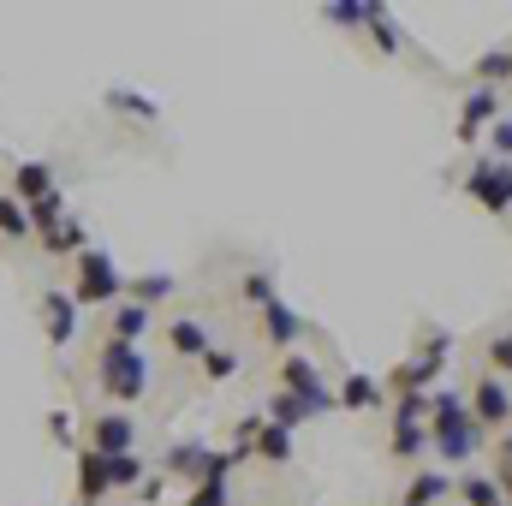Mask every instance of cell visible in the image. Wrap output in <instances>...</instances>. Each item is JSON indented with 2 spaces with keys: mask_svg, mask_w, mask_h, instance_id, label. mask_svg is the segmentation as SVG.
<instances>
[{
  "mask_svg": "<svg viewBox=\"0 0 512 506\" xmlns=\"http://www.w3.org/2000/svg\"><path fill=\"white\" fill-rule=\"evenodd\" d=\"M167 346H173L179 358H197V364H203V352H209V328H203L197 316H173V322H167Z\"/></svg>",
  "mask_w": 512,
  "mask_h": 506,
  "instance_id": "obj_14",
  "label": "cell"
},
{
  "mask_svg": "<svg viewBox=\"0 0 512 506\" xmlns=\"http://www.w3.org/2000/svg\"><path fill=\"white\" fill-rule=\"evenodd\" d=\"M453 495L465 506H507V495H501L495 477H465V483H453Z\"/></svg>",
  "mask_w": 512,
  "mask_h": 506,
  "instance_id": "obj_21",
  "label": "cell"
},
{
  "mask_svg": "<svg viewBox=\"0 0 512 506\" xmlns=\"http://www.w3.org/2000/svg\"><path fill=\"white\" fill-rule=\"evenodd\" d=\"M447 495H453V477H447V471H417V477L405 483L399 506H441Z\"/></svg>",
  "mask_w": 512,
  "mask_h": 506,
  "instance_id": "obj_15",
  "label": "cell"
},
{
  "mask_svg": "<svg viewBox=\"0 0 512 506\" xmlns=\"http://www.w3.org/2000/svg\"><path fill=\"white\" fill-rule=\"evenodd\" d=\"M203 376H209V381H233V376H239V352L209 346V352H203Z\"/></svg>",
  "mask_w": 512,
  "mask_h": 506,
  "instance_id": "obj_28",
  "label": "cell"
},
{
  "mask_svg": "<svg viewBox=\"0 0 512 506\" xmlns=\"http://www.w3.org/2000/svg\"><path fill=\"white\" fill-rule=\"evenodd\" d=\"M340 405H346V411H382V381L352 370V376L340 381Z\"/></svg>",
  "mask_w": 512,
  "mask_h": 506,
  "instance_id": "obj_17",
  "label": "cell"
},
{
  "mask_svg": "<svg viewBox=\"0 0 512 506\" xmlns=\"http://www.w3.org/2000/svg\"><path fill=\"white\" fill-rule=\"evenodd\" d=\"M489 364H495V376H512V328L489 340Z\"/></svg>",
  "mask_w": 512,
  "mask_h": 506,
  "instance_id": "obj_36",
  "label": "cell"
},
{
  "mask_svg": "<svg viewBox=\"0 0 512 506\" xmlns=\"http://www.w3.org/2000/svg\"><path fill=\"white\" fill-rule=\"evenodd\" d=\"M60 215H66V197H60V191H48L42 203H30V227H36V233H60V227H66Z\"/></svg>",
  "mask_w": 512,
  "mask_h": 506,
  "instance_id": "obj_24",
  "label": "cell"
},
{
  "mask_svg": "<svg viewBox=\"0 0 512 506\" xmlns=\"http://www.w3.org/2000/svg\"><path fill=\"white\" fill-rule=\"evenodd\" d=\"M131 298L149 310V304H161V298H173V274H143V280H131Z\"/></svg>",
  "mask_w": 512,
  "mask_h": 506,
  "instance_id": "obj_27",
  "label": "cell"
},
{
  "mask_svg": "<svg viewBox=\"0 0 512 506\" xmlns=\"http://www.w3.org/2000/svg\"><path fill=\"white\" fill-rule=\"evenodd\" d=\"M256 459H262V465H292V429L262 423V435H256Z\"/></svg>",
  "mask_w": 512,
  "mask_h": 506,
  "instance_id": "obj_19",
  "label": "cell"
},
{
  "mask_svg": "<svg viewBox=\"0 0 512 506\" xmlns=\"http://www.w3.org/2000/svg\"><path fill=\"white\" fill-rule=\"evenodd\" d=\"M149 322H155V310H143L137 298H126V304H114V334H108V340H126V346H137V340L149 334Z\"/></svg>",
  "mask_w": 512,
  "mask_h": 506,
  "instance_id": "obj_16",
  "label": "cell"
},
{
  "mask_svg": "<svg viewBox=\"0 0 512 506\" xmlns=\"http://www.w3.org/2000/svg\"><path fill=\"white\" fill-rule=\"evenodd\" d=\"M429 447H435L447 465H465V459H477V447H483V429H477V417H471V399H459L453 387H435V393H429Z\"/></svg>",
  "mask_w": 512,
  "mask_h": 506,
  "instance_id": "obj_1",
  "label": "cell"
},
{
  "mask_svg": "<svg viewBox=\"0 0 512 506\" xmlns=\"http://www.w3.org/2000/svg\"><path fill=\"white\" fill-rule=\"evenodd\" d=\"M280 387H286V393H298V399L310 405V417H322V411H334V405H340V393H328L322 370H316L304 352H292V358L280 364Z\"/></svg>",
  "mask_w": 512,
  "mask_h": 506,
  "instance_id": "obj_6",
  "label": "cell"
},
{
  "mask_svg": "<svg viewBox=\"0 0 512 506\" xmlns=\"http://www.w3.org/2000/svg\"><path fill=\"white\" fill-rule=\"evenodd\" d=\"M256 316H262V334H268V346H280V352H286V346L304 334V316H298L292 304H280V298H274V304H262Z\"/></svg>",
  "mask_w": 512,
  "mask_h": 506,
  "instance_id": "obj_13",
  "label": "cell"
},
{
  "mask_svg": "<svg viewBox=\"0 0 512 506\" xmlns=\"http://www.w3.org/2000/svg\"><path fill=\"white\" fill-rule=\"evenodd\" d=\"M131 441H137V429H131L126 411H102V417L90 423V447H96V453H108V459L131 453Z\"/></svg>",
  "mask_w": 512,
  "mask_h": 506,
  "instance_id": "obj_10",
  "label": "cell"
},
{
  "mask_svg": "<svg viewBox=\"0 0 512 506\" xmlns=\"http://www.w3.org/2000/svg\"><path fill=\"white\" fill-rule=\"evenodd\" d=\"M108 477H114V489H143V459H137V453L108 459Z\"/></svg>",
  "mask_w": 512,
  "mask_h": 506,
  "instance_id": "obj_30",
  "label": "cell"
},
{
  "mask_svg": "<svg viewBox=\"0 0 512 506\" xmlns=\"http://www.w3.org/2000/svg\"><path fill=\"white\" fill-rule=\"evenodd\" d=\"M495 120H501V96L477 84V90L465 96V108H459V143H477L483 131H495Z\"/></svg>",
  "mask_w": 512,
  "mask_h": 506,
  "instance_id": "obj_9",
  "label": "cell"
},
{
  "mask_svg": "<svg viewBox=\"0 0 512 506\" xmlns=\"http://www.w3.org/2000/svg\"><path fill=\"white\" fill-rule=\"evenodd\" d=\"M126 292H131V280L114 268V256L108 251H84L78 262H72V304L84 310V304H126Z\"/></svg>",
  "mask_w": 512,
  "mask_h": 506,
  "instance_id": "obj_3",
  "label": "cell"
},
{
  "mask_svg": "<svg viewBox=\"0 0 512 506\" xmlns=\"http://www.w3.org/2000/svg\"><path fill=\"white\" fill-rule=\"evenodd\" d=\"M268 423H274V429H298V423H310V405H304L298 393L280 387V393L268 399Z\"/></svg>",
  "mask_w": 512,
  "mask_h": 506,
  "instance_id": "obj_18",
  "label": "cell"
},
{
  "mask_svg": "<svg viewBox=\"0 0 512 506\" xmlns=\"http://www.w3.org/2000/svg\"><path fill=\"white\" fill-rule=\"evenodd\" d=\"M42 334H48V346H72L78 340V304H72V292H42Z\"/></svg>",
  "mask_w": 512,
  "mask_h": 506,
  "instance_id": "obj_8",
  "label": "cell"
},
{
  "mask_svg": "<svg viewBox=\"0 0 512 506\" xmlns=\"http://www.w3.org/2000/svg\"><path fill=\"white\" fill-rule=\"evenodd\" d=\"M42 251H48V256H84L90 245H84V227H78V221H66L60 233H42Z\"/></svg>",
  "mask_w": 512,
  "mask_h": 506,
  "instance_id": "obj_25",
  "label": "cell"
},
{
  "mask_svg": "<svg viewBox=\"0 0 512 506\" xmlns=\"http://www.w3.org/2000/svg\"><path fill=\"white\" fill-rule=\"evenodd\" d=\"M370 36H376V48H382V54H399V48H405V36L393 30V18H387V12L370 18Z\"/></svg>",
  "mask_w": 512,
  "mask_h": 506,
  "instance_id": "obj_34",
  "label": "cell"
},
{
  "mask_svg": "<svg viewBox=\"0 0 512 506\" xmlns=\"http://www.w3.org/2000/svg\"><path fill=\"white\" fill-rule=\"evenodd\" d=\"M209 459H215V453H209L203 441H185V447H173V453H167V471H185V477H197V483H203V477H209Z\"/></svg>",
  "mask_w": 512,
  "mask_h": 506,
  "instance_id": "obj_20",
  "label": "cell"
},
{
  "mask_svg": "<svg viewBox=\"0 0 512 506\" xmlns=\"http://www.w3.org/2000/svg\"><path fill=\"white\" fill-rule=\"evenodd\" d=\"M108 108H114V114H131V120H143V126H155V120H161V108H155V102H143L137 90H108Z\"/></svg>",
  "mask_w": 512,
  "mask_h": 506,
  "instance_id": "obj_23",
  "label": "cell"
},
{
  "mask_svg": "<svg viewBox=\"0 0 512 506\" xmlns=\"http://www.w3.org/2000/svg\"><path fill=\"white\" fill-rule=\"evenodd\" d=\"M96 381H102L108 399L131 405V399H143V387H149V358H143L137 346H126V340H102V352H96Z\"/></svg>",
  "mask_w": 512,
  "mask_h": 506,
  "instance_id": "obj_2",
  "label": "cell"
},
{
  "mask_svg": "<svg viewBox=\"0 0 512 506\" xmlns=\"http://www.w3.org/2000/svg\"><path fill=\"white\" fill-rule=\"evenodd\" d=\"M239 292H245V298H251L256 310H262V304H274V280H268V274H262V268H251V274H245V280H239Z\"/></svg>",
  "mask_w": 512,
  "mask_h": 506,
  "instance_id": "obj_33",
  "label": "cell"
},
{
  "mask_svg": "<svg viewBox=\"0 0 512 506\" xmlns=\"http://www.w3.org/2000/svg\"><path fill=\"white\" fill-rule=\"evenodd\" d=\"M393 423H429V393H399Z\"/></svg>",
  "mask_w": 512,
  "mask_h": 506,
  "instance_id": "obj_32",
  "label": "cell"
},
{
  "mask_svg": "<svg viewBox=\"0 0 512 506\" xmlns=\"http://www.w3.org/2000/svg\"><path fill=\"white\" fill-rule=\"evenodd\" d=\"M489 149H495V161H512V114H501V120H495V131H489Z\"/></svg>",
  "mask_w": 512,
  "mask_h": 506,
  "instance_id": "obj_37",
  "label": "cell"
},
{
  "mask_svg": "<svg viewBox=\"0 0 512 506\" xmlns=\"http://www.w3.org/2000/svg\"><path fill=\"white\" fill-rule=\"evenodd\" d=\"M185 506H227V483H215V477H209V483H197Z\"/></svg>",
  "mask_w": 512,
  "mask_h": 506,
  "instance_id": "obj_38",
  "label": "cell"
},
{
  "mask_svg": "<svg viewBox=\"0 0 512 506\" xmlns=\"http://www.w3.org/2000/svg\"><path fill=\"white\" fill-rule=\"evenodd\" d=\"M477 78H483V90H495L501 78H512V54L507 48H501V54H483V60H477Z\"/></svg>",
  "mask_w": 512,
  "mask_h": 506,
  "instance_id": "obj_31",
  "label": "cell"
},
{
  "mask_svg": "<svg viewBox=\"0 0 512 506\" xmlns=\"http://www.w3.org/2000/svg\"><path fill=\"white\" fill-rule=\"evenodd\" d=\"M24 233H36V227H30V209L6 191V197H0V239H24Z\"/></svg>",
  "mask_w": 512,
  "mask_h": 506,
  "instance_id": "obj_26",
  "label": "cell"
},
{
  "mask_svg": "<svg viewBox=\"0 0 512 506\" xmlns=\"http://www.w3.org/2000/svg\"><path fill=\"white\" fill-rule=\"evenodd\" d=\"M48 191H54V167H48V161H18V167H12V197H18L24 209L42 203Z\"/></svg>",
  "mask_w": 512,
  "mask_h": 506,
  "instance_id": "obj_12",
  "label": "cell"
},
{
  "mask_svg": "<svg viewBox=\"0 0 512 506\" xmlns=\"http://www.w3.org/2000/svg\"><path fill=\"white\" fill-rule=\"evenodd\" d=\"M495 483H501V495L512 506V435H501V447H495Z\"/></svg>",
  "mask_w": 512,
  "mask_h": 506,
  "instance_id": "obj_35",
  "label": "cell"
},
{
  "mask_svg": "<svg viewBox=\"0 0 512 506\" xmlns=\"http://www.w3.org/2000/svg\"><path fill=\"white\" fill-rule=\"evenodd\" d=\"M108 489H114V477H108V453L84 447V453H78V506H96Z\"/></svg>",
  "mask_w": 512,
  "mask_h": 506,
  "instance_id": "obj_11",
  "label": "cell"
},
{
  "mask_svg": "<svg viewBox=\"0 0 512 506\" xmlns=\"http://www.w3.org/2000/svg\"><path fill=\"white\" fill-rule=\"evenodd\" d=\"M471 417H477V429H507L512 423V393L495 370L471 387Z\"/></svg>",
  "mask_w": 512,
  "mask_h": 506,
  "instance_id": "obj_7",
  "label": "cell"
},
{
  "mask_svg": "<svg viewBox=\"0 0 512 506\" xmlns=\"http://www.w3.org/2000/svg\"><path fill=\"white\" fill-rule=\"evenodd\" d=\"M465 197H471L477 209H489V215H512V161L483 155V161L465 173Z\"/></svg>",
  "mask_w": 512,
  "mask_h": 506,
  "instance_id": "obj_5",
  "label": "cell"
},
{
  "mask_svg": "<svg viewBox=\"0 0 512 506\" xmlns=\"http://www.w3.org/2000/svg\"><path fill=\"white\" fill-rule=\"evenodd\" d=\"M376 12H382V6H364V0H334V6H328V18H334V24H346V30L370 24Z\"/></svg>",
  "mask_w": 512,
  "mask_h": 506,
  "instance_id": "obj_29",
  "label": "cell"
},
{
  "mask_svg": "<svg viewBox=\"0 0 512 506\" xmlns=\"http://www.w3.org/2000/svg\"><path fill=\"white\" fill-rule=\"evenodd\" d=\"M48 435H54V441H72V417H66V411H54V417H48Z\"/></svg>",
  "mask_w": 512,
  "mask_h": 506,
  "instance_id": "obj_39",
  "label": "cell"
},
{
  "mask_svg": "<svg viewBox=\"0 0 512 506\" xmlns=\"http://www.w3.org/2000/svg\"><path fill=\"white\" fill-rule=\"evenodd\" d=\"M447 352H453V334H447V328H429L423 346H417V358L393 364L387 387H393V393H435V381L447 370Z\"/></svg>",
  "mask_w": 512,
  "mask_h": 506,
  "instance_id": "obj_4",
  "label": "cell"
},
{
  "mask_svg": "<svg viewBox=\"0 0 512 506\" xmlns=\"http://www.w3.org/2000/svg\"><path fill=\"white\" fill-rule=\"evenodd\" d=\"M393 459H417L423 447H429V423H393Z\"/></svg>",
  "mask_w": 512,
  "mask_h": 506,
  "instance_id": "obj_22",
  "label": "cell"
}]
</instances>
